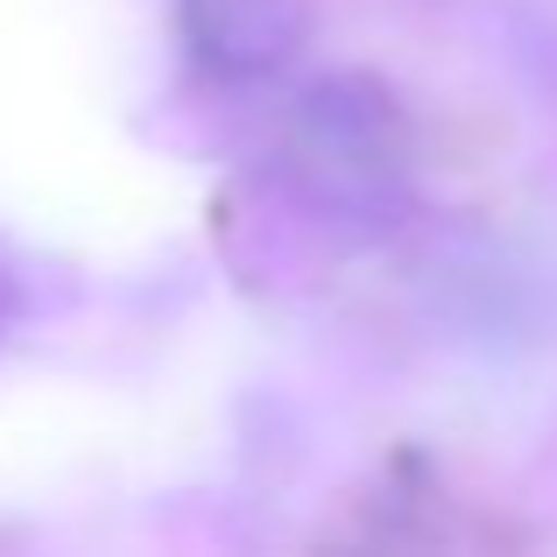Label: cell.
<instances>
[{
    "mask_svg": "<svg viewBox=\"0 0 557 557\" xmlns=\"http://www.w3.org/2000/svg\"><path fill=\"white\" fill-rule=\"evenodd\" d=\"M184 50L212 78H275L311 42V0H177Z\"/></svg>",
    "mask_w": 557,
    "mask_h": 557,
    "instance_id": "7a4b0ae2",
    "label": "cell"
},
{
    "mask_svg": "<svg viewBox=\"0 0 557 557\" xmlns=\"http://www.w3.org/2000/svg\"><path fill=\"white\" fill-rule=\"evenodd\" d=\"M289 163L332 212H388L409 184V127L368 71H332L289 113Z\"/></svg>",
    "mask_w": 557,
    "mask_h": 557,
    "instance_id": "6da1fadb",
    "label": "cell"
}]
</instances>
